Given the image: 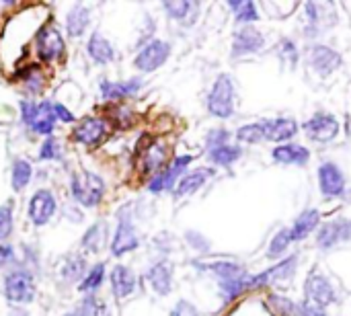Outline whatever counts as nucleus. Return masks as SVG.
<instances>
[{
  "label": "nucleus",
  "instance_id": "obj_12",
  "mask_svg": "<svg viewBox=\"0 0 351 316\" xmlns=\"http://www.w3.org/2000/svg\"><path fill=\"white\" fill-rule=\"evenodd\" d=\"M317 177H319V189L325 197H341L346 193L348 181L337 162L331 160L323 162L317 171Z\"/></svg>",
  "mask_w": 351,
  "mask_h": 316
},
{
  "label": "nucleus",
  "instance_id": "obj_33",
  "mask_svg": "<svg viewBox=\"0 0 351 316\" xmlns=\"http://www.w3.org/2000/svg\"><path fill=\"white\" fill-rule=\"evenodd\" d=\"M241 156H243V148L237 144H224V146L208 150V158L218 167H232Z\"/></svg>",
  "mask_w": 351,
  "mask_h": 316
},
{
  "label": "nucleus",
  "instance_id": "obj_5",
  "mask_svg": "<svg viewBox=\"0 0 351 316\" xmlns=\"http://www.w3.org/2000/svg\"><path fill=\"white\" fill-rule=\"evenodd\" d=\"M193 156L183 154V156H175L162 171H158L156 175H152V179L148 181V189L152 193H162V191H173L175 185L179 183V179L185 175L187 167L191 165Z\"/></svg>",
  "mask_w": 351,
  "mask_h": 316
},
{
  "label": "nucleus",
  "instance_id": "obj_18",
  "mask_svg": "<svg viewBox=\"0 0 351 316\" xmlns=\"http://www.w3.org/2000/svg\"><path fill=\"white\" fill-rule=\"evenodd\" d=\"M107 130H109V125H107V121L103 117H86L76 125L72 136H74L76 142H80L84 146H93V144H97V142H101L105 138Z\"/></svg>",
  "mask_w": 351,
  "mask_h": 316
},
{
  "label": "nucleus",
  "instance_id": "obj_42",
  "mask_svg": "<svg viewBox=\"0 0 351 316\" xmlns=\"http://www.w3.org/2000/svg\"><path fill=\"white\" fill-rule=\"evenodd\" d=\"M224 144H230V132L226 127L210 130V134L206 136V148L212 150V148H218V146H224Z\"/></svg>",
  "mask_w": 351,
  "mask_h": 316
},
{
  "label": "nucleus",
  "instance_id": "obj_53",
  "mask_svg": "<svg viewBox=\"0 0 351 316\" xmlns=\"http://www.w3.org/2000/svg\"><path fill=\"white\" fill-rule=\"evenodd\" d=\"M8 316H29V315H27V311H23V308H12Z\"/></svg>",
  "mask_w": 351,
  "mask_h": 316
},
{
  "label": "nucleus",
  "instance_id": "obj_44",
  "mask_svg": "<svg viewBox=\"0 0 351 316\" xmlns=\"http://www.w3.org/2000/svg\"><path fill=\"white\" fill-rule=\"evenodd\" d=\"M39 158L41 160H58V158H62L60 144H58V140L53 136L45 138V142H43V146L39 150Z\"/></svg>",
  "mask_w": 351,
  "mask_h": 316
},
{
  "label": "nucleus",
  "instance_id": "obj_21",
  "mask_svg": "<svg viewBox=\"0 0 351 316\" xmlns=\"http://www.w3.org/2000/svg\"><path fill=\"white\" fill-rule=\"evenodd\" d=\"M321 224V212L315 208H308L304 212L298 214V218L294 220V224L290 226V236L292 243H300L304 239H308Z\"/></svg>",
  "mask_w": 351,
  "mask_h": 316
},
{
  "label": "nucleus",
  "instance_id": "obj_43",
  "mask_svg": "<svg viewBox=\"0 0 351 316\" xmlns=\"http://www.w3.org/2000/svg\"><path fill=\"white\" fill-rule=\"evenodd\" d=\"M12 234V204L0 206V241H6Z\"/></svg>",
  "mask_w": 351,
  "mask_h": 316
},
{
  "label": "nucleus",
  "instance_id": "obj_40",
  "mask_svg": "<svg viewBox=\"0 0 351 316\" xmlns=\"http://www.w3.org/2000/svg\"><path fill=\"white\" fill-rule=\"evenodd\" d=\"M269 304L280 316H296V311H298V304L294 300H290L286 296H280V294H271Z\"/></svg>",
  "mask_w": 351,
  "mask_h": 316
},
{
  "label": "nucleus",
  "instance_id": "obj_31",
  "mask_svg": "<svg viewBox=\"0 0 351 316\" xmlns=\"http://www.w3.org/2000/svg\"><path fill=\"white\" fill-rule=\"evenodd\" d=\"M53 127H56L53 103L43 101V103H39L37 117H35V121H33L31 130H33L35 134H41V136H47V138H49V136H51V132H53Z\"/></svg>",
  "mask_w": 351,
  "mask_h": 316
},
{
  "label": "nucleus",
  "instance_id": "obj_11",
  "mask_svg": "<svg viewBox=\"0 0 351 316\" xmlns=\"http://www.w3.org/2000/svg\"><path fill=\"white\" fill-rule=\"evenodd\" d=\"M35 49L37 56L45 62H56L60 58H64L66 53V43L64 37L60 35V31L56 27L45 25L37 35H35Z\"/></svg>",
  "mask_w": 351,
  "mask_h": 316
},
{
  "label": "nucleus",
  "instance_id": "obj_45",
  "mask_svg": "<svg viewBox=\"0 0 351 316\" xmlns=\"http://www.w3.org/2000/svg\"><path fill=\"white\" fill-rule=\"evenodd\" d=\"M185 241H187L189 247H191L193 251H197V253H210V249H212V243H210L204 234H199V232H195V230H187V232H185Z\"/></svg>",
  "mask_w": 351,
  "mask_h": 316
},
{
  "label": "nucleus",
  "instance_id": "obj_52",
  "mask_svg": "<svg viewBox=\"0 0 351 316\" xmlns=\"http://www.w3.org/2000/svg\"><path fill=\"white\" fill-rule=\"evenodd\" d=\"M12 259H14V249L2 245V247H0V267H4L6 263H10Z\"/></svg>",
  "mask_w": 351,
  "mask_h": 316
},
{
  "label": "nucleus",
  "instance_id": "obj_4",
  "mask_svg": "<svg viewBox=\"0 0 351 316\" xmlns=\"http://www.w3.org/2000/svg\"><path fill=\"white\" fill-rule=\"evenodd\" d=\"M4 296L10 304H31L35 300L33 276L25 269H12L4 278Z\"/></svg>",
  "mask_w": 351,
  "mask_h": 316
},
{
  "label": "nucleus",
  "instance_id": "obj_41",
  "mask_svg": "<svg viewBox=\"0 0 351 316\" xmlns=\"http://www.w3.org/2000/svg\"><path fill=\"white\" fill-rule=\"evenodd\" d=\"M84 265H86L84 257H80V255H72V257H68V259H66L64 269H62V276H64L66 280H78V278L84 274Z\"/></svg>",
  "mask_w": 351,
  "mask_h": 316
},
{
  "label": "nucleus",
  "instance_id": "obj_38",
  "mask_svg": "<svg viewBox=\"0 0 351 316\" xmlns=\"http://www.w3.org/2000/svg\"><path fill=\"white\" fill-rule=\"evenodd\" d=\"M278 56H280V60L288 66V68H294L296 64H298V60H300V51H298V47H296V43L292 41V39H288V37H284V39H280V43H278Z\"/></svg>",
  "mask_w": 351,
  "mask_h": 316
},
{
  "label": "nucleus",
  "instance_id": "obj_13",
  "mask_svg": "<svg viewBox=\"0 0 351 316\" xmlns=\"http://www.w3.org/2000/svg\"><path fill=\"white\" fill-rule=\"evenodd\" d=\"M265 47V35L249 25V27H241L237 33H234V39H232V49H230V56L237 60V58H243V56H251V53H257Z\"/></svg>",
  "mask_w": 351,
  "mask_h": 316
},
{
  "label": "nucleus",
  "instance_id": "obj_25",
  "mask_svg": "<svg viewBox=\"0 0 351 316\" xmlns=\"http://www.w3.org/2000/svg\"><path fill=\"white\" fill-rule=\"evenodd\" d=\"M165 162H167V146H165L162 142H152V144L142 152L140 171H142V173L156 175L158 171L165 169Z\"/></svg>",
  "mask_w": 351,
  "mask_h": 316
},
{
  "label": "nucleus",
  "instance_id": "obj_28",
  "mask_svg": "<svg viewBox=\"0 0 351 316\" xmlns=\"http://www.w3.org/2000/svg\"><path fill=\"white\" fill-rule=\"evenodd\" d=\"M162 8L165 12L177 21V23H183V25H193V19L197 16L199 12V2H189V0H183V2H162Z\"/></svg>",
  "mask_w": 351,
  "mask_h": 316
},
{
  "label": "nucleus",
  "instance_id": "obj_23",
  "mask_svg": "<svg viewBox=\"0 0 351 316\" xmlns=\"http://www.w3.org/2000/svg\"><path fill=\"white\" fill-rule=\"evenodd\" d=\"M109 282H111L113 296L119 298V300H123V298H128L130 294L136 292V274L125 265H115L111 276H109Z\"/></svg>",
  "mask_w": 351,
  "mask_h": 316
},
{
  "label": "nucleus",
  "instance_id": "obj_47",
  "mask_svg": "<svg viewBox=\"0 0 351 316\" xmlns=\"http://www.w3.org/2000/svg\"><path fill=\"white\" fill-rule=\"evenodd\" d=\"M37 109H39V103H33V101H23L21 103V115H23V121L31 127L35 117H37Z\"/></svg>",
  "mask_w": 351,
  "mask_h": 316
},
{
  "label": "nucleus",
  "instance_id": "obj_22",
  "mask_svg": "<svg viewBox=\"0 0 351 316\" xmlns=\"http://www.w3.org/2000/svg\"><path fill=\"white\" fill-rule=\"evenodd\" d=\"M197 269L202 271H208L212 276L218 278V282H226V280H239V278H247V269L237 263V261H214V263H202V261H195L193 263Z\"/></svg>",
  "mask_w": 351,
  "mask_h": 316
},
{
  "label": "nucleus",
  "instance_id": "obj_7",
  "mask_svg": "<svg viewBox=\"0 0 351 316\" xmlns=\"http://www.w3.org/2000/svg\"><path fill=\"white\" fill-rule=\"evenodd\" d=\"M304 298L306 302L327 311L331 304L337 302V294H335V288L331 284V280L321 274V271H315L306 278L304 282Z\"/></svg>",
  "mask_w": 351,
  "mask_h": 316
},
{
  "label": "nucleus",
  "instance_id": "obj_32",
  "mask_svg": "<svg viewBox=\"0 0 351 316\" xmlns=\"http://www.w3.org/2000/svg\"><path fill=\"white\" fill-rule=\"evenodd\" d=\"M232 14H234V21L249 27L253 25L255 21H259V10H257V4L251 2V0H230L228 2Z\"/></svg>",
  "mask_w": 351,
  "mask_h": 316
},
{
  "label": "nucleus",
  "instance_id": "obj_37",
  "mask_svg": "<svg viewBox=\"0 0 351 316\" xmlns=\"http://www.w3.org/2000/svg\"><path fill=\"white\" fill-rule=\"evenodd\" d=\"M237 140L243 144H261L265 142V132H263V121L257 123H247L237 130Z\"/></svg>",
  "mask_w": 351,
  "mask_h": 316
},
{
  "label": "nucleus",
  "instance_id": "obj_51",
  "mask_svg": "<svg viewBox=\"0 0 351 316\" xmlns=\"http://www.w3.org/2000/svg\"><path fill=\"white\" fill-rule=\"evenodd\" d=\"M53 113H56V119H60V121H66V123L74 121L72 111H70V109H66V107H64V105H60V103H56V105H53Z\"/></svg>",
  "mask_w": 351,
  "mask_h": 316
},
{
  "label": "nucleus",
  "instance_id": "obj_39",
  "mask_svg": "<svg viewBox=\"0 0 351 316\" xmlns=\"http://www.w3.org/2000/svg\"><path fill=\"white\" fill-rule=\"evenodd\" d=\"M103 278H105V265L103 263H99V265H95L90 271H88V276L82 280V284H80V292H86V294H90V292H97L99 288H101V284H103Z\"/></svg>",
  "mask_w": 351,
  "mask_h": 316
},
{
  "label": "nucleus",
  "instance_id": "obj_6",
  "mask_svg": "<svg viewBox=\"0 0 351 316\" xmlns=\"http://www.w3.org/2000/svg\"><path fill=\"white\" fill-rule=\"evenodd\" d=\"M302 130H304L308 140H313L317 144H329L339 136L341 125H339V119L333 113L319 111L308 121H304Z\"/></svg>",
  "mask_w": 351,
  "mask_h": 316
},
{
  "label": "nucleus",
  "instance_id": "obj_8",
  "mask_svg": "<svg viewBox=\"0 0 351 316\" xmlns=\"http://www.w3.org/2000/svg\"><path fill=\"white\" fill-rule=\"evenodd\" d=\"M308 64H311V68L315 70L317 76L327 78V76L335 74L341 68L343 58L335 47H331L327 43H315L308 49Z\"/></svg>",
  "mask_w": 351,
  "mask_h": 316
},
{
  "label": "nucleus",
  "instance_id": "obj_26",
  "mask_svg": "<svg viewBox=\"0 0 351 316\" xmlns=\"http://www.w3.org/2000/svg\"><path fill=\"white\" fill-rule=\"evenodd\" d=\"M140 86H142V80L140 78H130V80H123V82L103 80L101 82V95L107 101H119V99H125V97L138 93Z\"/></svg>",
  "mask_w": 351,
  "mask_h": 316
},
{
  "label": "nucleus",
  "instance_id": "obj_46",
  "mask_svg": "<svg viewBox=\"0 0 351 316\" xmlns=\"http://www.w3.org/2000/svg\"><path fill=\"white\" fill-rule=\"evenodd\" d=\"M43 74L39 72V68H27V72H25V86H27V90L29 93H39L41 88H43Z\"/></svg>",
  "mask_w": 351,
  "mask_h": 316
},
{
  "label": "nucleus",
  "instance_id": "obj_20",
  "mask_svg": "<svg viewBox=\"0 0 351 316\" xmlns=\"http://www.w3.org/2000/svg\"><path fill=\"white\" fill-rule=\"evenodd\" d=\"M146 282L158 296H169L173 290V265L169 261H158L146 271Z\"/></svg>",
  "mask_w": 351,
  "mask_h": 316
},
{
  "label": "nucleus",
  "instance_id": "obj_14",
  "mask_svg": "<svg viewBox=\"0 0 351 316\" xmlns=\"http://www.w3.org/2000/svg\"><path fill=\"white\" fill-rule=\"evenodd\" d=\"M56 208H58V202H56V195L49 191V189H39L33 193V197L29 199V220L35 224V226H45L53 214H56Z\"/></svg>",
  "mask_w": 351,
  "mask_h": 316
},
{
  "label": "nucleus",
  "instance_id": "obj_30",
  "mask_svg": "<svg viewBox=\"0 0 351 316\" xmlns=\"http://www.w3.org/2000/svg\"><path fill=\"white\" fill-rule=\"evenodd\" d=\"M107 234H109L107 222H103V220H101V222H95V224L84 232L80 245H82V249L88 251V253H101V251L105 249V245H107Z\"/></svg>",
  "mask_w": 351,
  "mask_h": 316
},
{
  "label": "nucleus",
  "instance_id": "obj_15",
  "mask_svg": "<svg viewBox=\"0 0 351 316\" xmlns=\"http://www.w3.org/2000/svg\"><path fill=\"white\" fill-rule=\"evenodd\" d=\"M138 245H140V239H138L136 226L132 224V220L128 216H121L119 218V224L115 228L113 241H111V253H113V257H123L130 251H136Z\"/></svg>",
  "mask_w": 351,
  "mask_h": 316
},
{
  "label": "nucleus",
  "instance_id": "obj_9",
  "mask_svg": "<svg viewBox=\"0 0 351 316\" xmlns=\"http://www.w3.org/2000/svg\"><path fill=\"white\" fill-rule=\"evenodd\" d=\"M169 56H171V43L162 39H152L138 51L134 66L140 72H154L169 60Z\"/></svg>",
  "mask_w": 351,
  "mask_h": 316
},
{
  "label": "nucleus",
  "instance_id": "obj_35",
  "mask_svg": "<svg viewBox=\"0 0 351 316\" xmlns=\"http://www.w3.org/2000/svg\"><path fill=\"white\" fill-rule=\"evenodd\" d=\"M31 175H33V169H31L29 160H25V158L14 160V165H12V175H10V185H12V189H14V191H23V189L29 185Z\"/></svg>",
  "mask_w": 351,
  "mask_h": 316
},
{
  "label": "nucleus",
  "instance_id": "obj_2",
  "mask_svg": "<svg viewBox=\"0 0 351 316\" xmlns=\"http://www.w3.org/2000/svg\"><path fill=\"white\" fill-rule=\"evenodd\" d=\"M208 111L218 119H228L234 113V80L228 74H220L208 93Z\"/></svg>",
  "mask_w": 351,
  "mask_h": 316
},
{
  "label": "nucleus",
  "instance_id": "obj_50",
  "mask_svg": "<svg viewBox=\"0 0 351 316\" xmlns=\"http://www.w3.org/2000/svg\"><path fill=\"white\" fill-rule=\"evenodd\" d=\"M296 316H329L327 315V311H323V308H319V306H315V304H311V302H300L298 304V311H296Z\"/></svg>",
  "mask_w": 351,
  "mask_h": 316
},
{
  "label": "nucleus",
  "instance_id": "obj_3",
  "mask_svg": "<svg viewBox=\"0 0 351 316\" xmlns=\"http://www.w3.org/2000/svg\"><path fill=\"white\" fill-rule=\"evenodd\" d=\"M70 189H72L76 204H80L82 208H95L103 199L105 183L99 175H95L90 171H80L72 177Z\"/></svg>",
  "mask_w": 351,
  "mask_h": 316
},
{
  "label": "nucleus",
  "instance_id": "obj_49",
  "mask_svg": "<svg viewBox=\"0 0 351 316\" xmlns=\"http://www.w3.org/2000/svg\"><path fill=\"white\" fill-rule=\"evenodd\" d=\"M171 316H199V313H197V308H195L191 302H187V300H179V302L175 304V308H173Z\"/></svg>",
  "mask_w": 351,
  "mask_h": 316
},
{
  "label": "nucleus",
  "instance_id": "obj_36",
  "mask_svg": "<svg viewBox=\"0 0 351 316\" xmlns=\"http://www.w3.org/2000/svg\"><path fill=\"white\" fill-rule=\"evenodd\" d=\"M247 278H239V280H226V282H220L218 288H220V296L224 302H232L237 300L239 296H243L245 292H249V286H247Z\"/></svg>",
  "mask_w": 351,
  "mask_h": 316
},
{
  "label": "nucleus",
  "instance_id": "obj_48",
  "mask_svg": "<svg viewBox=\"0 0 351 316\" xmlns=\"http://www.w3.org/2000/svg\"><path fill=\"white\" fill-rule=\"evenodd\" d=\"M97 302H95V298H86V302L84 304H80L78 308H74V311H70L68 315L64 316H95L97 315Z\"/></svg>",
  "mask_w": 351,
  "mask_h": 316
},
{
  "label": "nucleus",
  "instance_id": "obj_29",
  "mask_svg": "<svg viewBox=\"0 0 351 316\" xmlns=\"http://www.w3.org/2000/svg\"><path fill=\"white\" fill-rule=\"evenodd\" d=\"M90 25V10L82 4H74L66 14V33L70 37H80Z\"/></svg>",
  "mask_w": 351,
  "mask_h": 316
},
{
  "label": "nucleus",
  "instance_id": "obj_16",
  "mask_svg": "<svg viewBox=\"0 0 351 316\" xmlns=\"http://www.w3.org/2000/svg\"><path fill=\"white\" fill-rule=\"evenodd\" d=\"M298 121L292 117H274V119H263V132L265 140L280 144H288L296 134H298Z\"/></svg>",
  "mask_w": 351,
  "mask_h": 316
},
{
  "label": "nucleus",
  "instance_id": "obj_27",
  "mask_svg": "<svg viewBox=\"0 0 351 316\" xmlns=\"http://www.w3.org/2000/svg\"><path fill=\"white\" fill-rule=\"evenodd\" d=\"M86 51L97 64H109L115 60V49H113L111 41L107 37H103L99 31H95L90 35V39L86 43Z\"/></svg>",
  "mask_w": 351,
  "mask_h": 316
},
{
  "label": "nucleus",
  "instance_id": "obj_1",
  "mask_svg": "<svg viewBox=\"0 0 351 316\" xmlns=\"http://www.w3.org/2000/svg\"><path fill=\"white\" fill-rule=\"evenodd\" d=\"M298 271V255H288L284 257L282 261H278L274 267L257 274V276H249L247 280V286L249 290H257V288H263V286H290V282L294 280Z\"/></svg>",
  "mask_w": 351,
  "mask_h": 316
},
{
  "label": "nucleus",
  "instance_id": "obj_10",
  "mask_svg": "<svg viewBox=\"0 0 351 316\" xmlns=\"http://www.w3.org/2000/svg\"><path fill=\"white\" fill-rule=\"evenodd\" d=\"M343 243H351V218H337L325 222L317 232V245L323 251H331Z\"/></svg>",
  "mask_w": 351,
  "mask_h": 316
},
{
  "label": "nucleus",
  "instance_id": "obj_17",
  "mask_svg": "<svg viewBox=\"0 0 351 316\" xmlns=\"http://www.w3.org/2000/svg\"><path fill=\"white\" fill-rule=\"evenodd\" d=\"M271 158L274 162L278 165H284V167H306L311 162V150L306 146H300V144H294V142H288V144H280L271 150Z\"/></svg>",
  "mask_w": 351,
  "mask_h": 316
},
{
  "label": "nucleus",
  "instance_id": "obj_19",
  "mask_svg": "<svg viewBox=\"0 0 351 316\" xmlns=\"http://www.w3.org/2000/svg\"><path fill=\"white\" fill-rule=\"evenodd\" d=\"M304 14H306V29H304V33L311 39H315L325 29V25H329L327 14H333V6H331V2H327V4L304 2Z\"/></svg>",
  "mask_w": 351,
  "mask_h": 316
},
{
  "label": "nucleus",
  "instance_id": "obj_24",
  "mask_svg": "<svg viewBox=\"0 0 351 316\" xmlns=\"http://www.w3.org/2000/svg\"><path fill=\"white\" fill-rule=\"evenodd\" d=\"M212 175H214L212 169H197V171L185 173V175L179 179V183L175 185L173 195H175V197H185V195L195 193L197 189H202V187L210 181Z\"/></svg>",
  "mask_w": 351,
  "mask_h": 316
},
{
  "label": "nucleus",
  "instance_id": "obj_34",
  "mask_svg": "<svg viewBox=\"0 0 351 316\" xmlns=\"http://www.w3.org/2000/svg\"><path fill=\"white\" fill-rule=\"evenodd\" d=\"M290 245H292L290 228L284 226V228H280V230L274 234V239H271V243H269V247H267V259H274V261L280 259V261H282V259L286 257Z\"/></svg>",
  "mask_w": 351,
  "mask_h": 316
}]
</instances>
